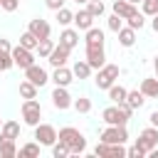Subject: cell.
<instances>
[{"label": "cell", "instance_id": "1", "mask_svg": "<svg viewBox=\"0 0 158 158\" xmlns=\"http://www.w3.org/2000/svg\"><path fill=\"white\" fill-rule=\"evenodd\" d=\"M57 141L67 143L72 156H81V153L86 151V138H84V133H81L79 128H74V126L59 128V131H57Z\"/></svg>", "mask_w": 158, "mask_h": 158}, {"label": "cell", "instance_id": "2", "mask_svg": "<svg viewBox=\"0 0 158 158\" xmlns=\"http://www.w3.org/2000/svg\"><path fill=\"white\" fill-rule=\"evenodd\" d=\"M20 114H22V121L35 128L40 123V118H42V106H40L37 99H25L22 106H20Z\"/></svg>", "mask_w": 158, "mask_h": 158}, {"label": "cell", "instance_id": "3", "mask_svg": "<svg viewBox=\"0 0 158 158\" xmlns=\"http://www.w3.org/2000/svg\"><path fill=\"white\" fill-rule=\"evenodd\" d=\"M118 74H121V69H118V64H104L101 69H96V86L99 89H109L111 84H116V79H118Z\"/></svg>", "mask_w": 158, "mask_h": 158}, {"label": "cell", "instance_id": "4", "mask_svg": "<svg viewBox=\"0 0 158 158\" xmlns=\"http://www.w3.org/2000/svg\"><path fill=\"white\" fill-rule=\"evenodd\" d=\"M94 156H99V158H123L126 148H123V143H104V141H99L96 148H94Z\"/></svg>", "mask_w": 158, "mask_h": 158}, {"label": "cell", "instance_id": "5", "mask_svg": "<svg viewBox=\"0 0 158 158\" xmlns=\"http://www.w3.org/2000/svg\"><path fill=\"white\" fill-rule=\"evenodd\" d=\"M99 141H104V143H126L128 131H126V126H106L99 133Z\"/></svg>", "mask_w": 158, "mask_h": 158}, {"label": "cell", "instance_id": "6", "mask_svg": "<svg viewBox=\"0 0 158 158\" xmlns=\"http://www.w3.org/2000/svg\"><path fill=\"white\" fill-rule=\"evenodd\" d=\"M101 121H104L106 126H126V123H128V116L114 104V106H106V109L101 111Z\"/></svg>", "mask_w": 158, "mask_h": 158}, {"label": "cell", "instance_id": "7", "mask_svg": "<svg viewBox=\"0 0 158 158\" xmlns=\"http://www.w3.org/2000/svg\"><path fill=\"white\" fill-rule=\"evenodd\" d=\"M10 54H12L15 67H20V69H27L30 64H35V52H32V49H27V47H22V44L12 47V49H10Z\"/></svg>", "mask_w": 158, "mask_h": 158}, {"label": "cell", "instance_id": "8", "mask_svg": "<svg viewBox=\"0 0 158 158\" xmlns=\"http://www.w3.org/2000/svg\"><path fill=\"white\" fill-rule=\"evenodd\" d=\"M35 138H37V143L40 146H52L54 141H57V128L52 126V123H37L35 126Z\"/></svg>", "mask_w": 158, "mask_h": 158}, {"label": "cell", "instance_id": "9", "mask_svg": "<svg viewBox=\"0 0 158 158\" xmlns=\"http://www.w3.org/2000/svg\"><path fill=\"white\" fill-rule=\"evenodd\" d=\"M25 79H27V81H32V84L40 89V86H44V84L49 81V74H47V69H44V67H40V64L35 62V64H30V67L25 69Z\"/></svg>", "mask_w": 158, "mask_h": 158}, {"label": "cell", "instance_id": "10", "mask_svg": "<svg viewBox=\"0 0 158 158\" xmlns=\"http://www.w3.org/2000/svg\"><path fill=\"white\" fill-rule=\"evenodd\" d=\"M136 143L148 153V151H153L156 146H158V128L156 126H148V128H143L141 133H138V138H136Z\"/></svg>", "mask_w": 158, "mask_h": 158}, {"label": "cell", "instance_id": "11", "mask_svg": "<svg viewBox=\"0 0 158 158\" xmlns=\"http://www.w3.org/2000/svg\"><path fill=\"white\" fill-rule=\"evenodd\" d=\"M52 106L54 109H59V111H67L69 106H72V96H69V91H67V86H54V91H52Z\"/></svg>", "mask_w": 158, "mask_h": 158}, {"label": "cell", "instance_id": "12", "mask_svg": "<svg viewBox=\"0 0 158 158\" xmlns=\"http://www.w3.org/2000/svg\"><path fill=\"white\" fill-rule=\"evenodd\" d=\"M86 64L91 67V69H101L104 64H106V52H104V47H86Z\"/></svg>", "mask_w": 158, "mask_h": 158}, {"label": "cell", "instance_id": "13", "mask_svg": "<svg viewBox=\"0 0 158 158\" xmlns=\"http://www.w3.org/2000/svg\"><path fill=\"white\" fill-rule=\"evenodd\" d=\"M37 40H47L49 37V32H52V27H49V22L47 20H42V17H35V20H30V27H27Z\"/></svg>", "mask_w": 158, "mask_h": 158}, {"label": "cell", "instance_id": "14", "mask_svg": "<svg viewBox=\"0 0 158 158\" xmlns=\"http://www.w3.org/2000/svg\"><path fill=\"white\" fill-rule=\"evenodd\" d=\"M69 52H72V49H67V47H62V44H54V49L49 52L47 62H49L52 67H64L67 59H69Z\"/></svg>", "mask_w": 158, "mask_h": 158}, {"label": "cell", "instance_id": "15", "mask_svg": "<svg viewBox=\"0 0 158 158\" xmlns=\"http://www.w3.org/2000/svg\"><path fill=\"white\" fill-rule=\"evenodd\" d=\"M52 81H54V86H69V84L74 81V74H72V69H69L67 64H64V67H54Z\"/></svg>", "mask_w": 158, "mask_h": 158}, {"label": "cell", "instance_id": "16", "mask_svg": "<svg viewBox=\"0 0 158 158\" xmlns=\"http://www.w3.org/2000/svg\"><path fill=\"white\" fill-rule=\"evenodd\" d=\"M59 44L67 47V49H74L79 44V30H72V27H64L59 32Z\"/></svg>", "mask_w": 158, "mask_h": 158}, {"label": "cell", "instance_id": "17", "mask_svg": "<svg viewBox=\"0 0 158 158\" xmlns=\"http://www.w3.org/2000/svg\"><path fill=\"white\" fill-rule=\"evenodd\" d=\"M84 40H86V47H104V42H106L104 40V30H99L94 25L86 30V37Z\"/></svg>", "mask_w": 158, "mask_h": 158}, {"label": "cell", "instance_id": "18", "mask_svg": "<svg viewBox=\"0 0 158 158\" xmlns=\"http://www.w3.org/2000/svg\"><path fill=\"white\" fill-rule=\"evenodd\" d=\"M141 91L146 99H158V77H146L141 81Z\"/></svg>", "mask_w": 158, "mask_h": 158}, {"label": "cell", "instance_id": "19", "mask_svg": "<svg viewBox=\"0 0 158 158\" xmlns=\"http://www.w3.org/2000/svg\"><path fill=\"white\" fill-rule=\"evenodd\" d=\"M74 25H77V30H89L91 25H94V15L89 12V10H79L77 15H74Z\"/></svg>", "mask_w": 158, "mask_h": 158}, {"label": "cell", "instance_id": "20", "mask_svg": "<svg viewBox=\"0 0 158 158\" xmlns=\"http://www.w3.org/2000/svg\"><path fill=\"white\" fill-rule=\"evenodd\" d=\"M111 10H114V15H118V17H123V20H126V17L136 10V5H131L128 0H114Z\"/></svg>", "mask_w": 158, "mask_h": 158}, {"label": "cell", "instance_id": "21", "mask_svg": "<svg viewBox=\"0 0 158 158\" xmlns=\"http://www.w3.org/2000/svg\"><path fill=\"white\" fill-rule=\"evenodd\" d=\"M116 35H118V44H121V47H133V42H136V30H131V27L126 25V27H121Z\"/></svg>", "mask_w": 158, "mask_h": 158}, {"label": "cell", "instance_id": "22", "mask_svg": "<svg viewBox=\"0 0 158 158\" xmlns=\"http://www.w3.org/2000/svg\"><path fill=\"white\" fill-rule=\"evenodd\" d=\"M0 136H5V138H20V123L17 121H2V126H0Z\"/></svg>", "mask_w": 158, "mask_h": 158}, {"label": "cell", "instance_id": "23", "mask_svg": "<svg viewBox=\"0 0 158 158\" xmlns=\"http://www.w3.org/2000/svg\"><path fill=\"white\" fill-rule=\"evenodd\" d=\"M0 156H2V158H15V156H17V146H15L12 138L0 136Z\"/></svg>", "mask_w": 158, "mask_h": 158}, {"label": "cell", "instance_id": "24", "mask_svg": "<svg viewBox=\"0 0 158 158\" xmlns=\"http://www.w3.org/2000/svg\"><path fill=\"white\" fill-rule=\"evenodd\" d=\"M106 91H109V99H111L114 104H123V101H126V94H128V89H123L121 84H111Z\"/></svg>", "mask_w": 158, "mask_h": 158}, {"label": "cell", "instance_id": "25", "mask_svg": "<svg viewBox=\"0 0 158 158\" xmlns=\"http://www.w3.org/2000/svg\"><path fill=\"white\" fill-rule=\"evenodd\" d=\"M126 104H128L133 111H136V109H141V106L146 104V96H143V91H141V89H133V91H128V94H126Z\"/></svg>", "mask_w": 158, "mask_h": 158}, {"label": "cell", "instance_id": "26", "mask_svg": "<svg viewBox=\"0 0 158 158\" xmlns=\"http://www.w3.org/2000/svg\"><path fill=\"white\" fill-rule=\"evenodd\" d=\"M72 74H74L77 79H89L91 67L86 64V59H77V62H74V67H72Z\"/></svg>", "mask_w": 158, "mask_h": 158}, {"label": "cell", "instance_id": "27", "mask_svg": "<svg viewBox=\"0 0 158 158\" xmlns=\"http://www.w3.org/2000/svg\"><path fill=\"white\" fill-rule=\"evenodd\" d=\"M126 25H128L131 30H141V27L146 25V15H143L141 10H133V12L126 17Z\"/></svg>", "mask_w": 158, "mask_h": 158}, {"label": "cell", "instance_id": "28", "mask_svg": "<svg viewBox=\"0 0 158 158\" xmlns=\"http://www.w3.org/2000/svg\"><path fill=\"white\" fill-rule=\"evenodd\" d=\"M20 96L22 99H37V86L32 84V81H20Z\"/></svg>", "mask_w": 158, "mask_h": 158}, {"label": "cell", "instance_id": "29", "mask_svg": "<svg viewBox=\"0 0 158 158\" xmlns=\"http://www.w3.org/2000/svg\"><path fill=\"white\" fill-rule=\"evenodd\" d=\"M57 22H59L62 27H69V25L74 22V12L67 10V7H59V10H57Z\"/></svg>", "mask_w": 158, "mask_h": 158}, {"label": "cell", "instance_id": "30", "mask_svg": "<svg viewBox=\"0 0 158 158\" xmlns=\"http://www.w3.org/2000/svg\"><path fill=\"white\" fill-rule=\"evenodd\" d=\"M72 106H74V111H77V114H89V111H91V99L79 96V99H74V101H72Z\"/></svg>", "mask_w": 158, "mask_h": 158}, {"label": "cell", "instance_id": "31", "mask_svg": "<svg viewBox=\"0 0 158 158\" xmlns=\"http://www.w3.org/2000/svg\"><path fill=\"white\" fill-rule=\"evenodd\" d=\"M37 42H40V40H37V37H35V35H32L30 30L20 35V44H22V47H27V49H32V52L37 49Z\"/></svg>", "mask_w": 158, "mask_h": 158}, {"label": "cell", "instance_id": "32", "mask_svg": "<svg viewBox=\"0 0 158 158\" xmlns=\"http://www.w3.org/2000/svg\"><path fill=\"white\" fill-rule=\"evenodd\" d=\"M17 153H20V156H27V158H35V156H40V143H37V141L25 143V146H22Z\"/></svg>", "mask_w": 158, "mask_h": 158}, {"label": "cell", "instance_id": "33", "mask_svg": "<svg viewBox=\"0 0 158 158\" xmlns=\"http://www.w3.org/2000/svg\"><path fill=\"white\" fill-rule=\"evenodd\" d=\"M52 156H54V158H67V156H72V153H69V146H67V143L54 141V143H52Z\"/></svg>", "mask_w": 158, "mask_h": 158}, {"label": "cell", "instance_id": "34", "mask_svg": "<svg viewBox=\"0 0 158 158\" xmlns=\"http://www.w3.org/2000/svg\"><path fill=\"white\" fill-rule=\"evenodd\" d=\"M52 49H54V42H52L49 37H47V40H40V42H37V52H40V57H44V59H47Z\"/></svg>", "mask_w": 158, "mask_h": 158}, {"label": "cell", "instance_id": "35", "mask_svg": "<svg viewBox=\"0 0 158 158\" xmlns=\"http://www.w3.org/2000/svg\"><path fill=\"white\" fill-rule=\"evenodd\" d=\"M86 10H89V12L94 15V20H96V17H101V15H104V10H106V7H104V2H101V0H89V2H86Z\"/></svg>", "mask_w": 158, "mask_h": 158}, {"label": "cell", "instance_id": "36", "mask_svg": "<svg viewBox=\"0 0 158 158\" xmlns=\"http://www.w3.org/2000/svg\"><path fill=\"white\" fill-rule=\"evenodd\" d=\"M141 12L148 15V17H153L158 12V0H141Z\"/></svg>", "mask_w": 158, "mask_h": 158}, {"label": "cell", "instance_id": "37", "mask_svg": "<svg viewBox=\"0 0 158 158\" xmlns=\"http://www.w3.org/2000/svg\"><path fill=\"white\" fill-rule=\"evenodd\" d=\"M12 67H15L12 54H10V52H0V72H7V69H12Z\"/></svg>", "mask_w": 158, "mask_h": 158}, {"label": "cell", "instance_id": "38", "mask_svg": "<svg viewBox=\"0 0 158 158\" xmlns=\"http://www.w3.org/2000/svg\"><path fill=\"white\" fill-rule=\"evenodd\" d=\"M121 27H123V17H118V15L111 12V17H109V30H111V32H118Z\"/></svg>", "mask_w": 158, "mask_h": 158}, {"label": "cell", "instance_id": "39", "mask_svg": "<svg viewBox=\"0 0 158 158\" xmlns=\"http://www.w3.org/2000/svg\"><path fill=\"white\" fill-rule=\"evenodd\" d=\"M126 156H131V158H143V156H148V153H146V151H143L138 143H133V146L126 151Z\"/></svg>", "mask_w": 158, "mask_h": 158}, {"label": "cell", "instance_id": "40", "mask_svg": "<svg viewBox=\"0 0 158 158\" xmlns=\"http://www.w3.org/2000/svg\"><path fill=\"white\" fill-rule=\"evenodd\" d=\"M0 7H2L5 12H15V10L20 7V0H0Z\"/></svg>", "mask_w": 158, "mask_h": 158}, {"label": "cell", "instance_id": "41", "mask_svg": "<svg viewBox=\"0 0 158 158\" xmlns=\"http://www.w3.org/2000/svg\"><path fill=\"white\" fill-rule=\"evenodd\" d=\"M44 5H47L49 10H54V12H57L59 7H64V0H44Z\"/></svg>", "mask_w": 158, "mask_h": 158}, {"label": "cell", "instance_id": "42", "mask_svg": "<svg viewBox=\"0 0 158 158\" xmlns=\"http://www.w3.org/2000/svg\"><path fill=\"white\" fill-rule=\"evenodd\" d=\"M12 49V44H10V40H5V37H0V52H10Z\"/></svg>", "mask_w": 158, "mask_h": 158}, {"label": "cell", "instance_id": "43", "mask_svg": "<svg viewBox=\"0 0 158 158\" xmlns=\"http://www.w3.org/2000/svg\"><path fill=\"white\" fill-rule=\"evenodd\" d=\"M148 121H151V126H156V128H158V109H156V111H151Z\"/></svg>", "mask_w": 158, "mask_h": 158}, {"label": "cell", "instance_id": "44", "mask_svg": "<svg viewBox=\"0 0 158 158\" xmlns=\"http://www.w3.org/2000/svg\"><path fill=\"white\" fill-rule=\"evenodd\" d=\"M151 27H153V32H158V12L151 17Z\"/></svg>", "mask_w": 158, "mask_h": 158}, {"label": "cell", "instance_id": "45", "mask_svg": "<svg viewBox=\"0 0 158 158\" xmlns=\"http://www.w3.org/2000/svg\"><path fill=\"white\" fill-rule=\"evenodd\" d=\"M153 67H156V77H158V54L153 57Z\"/></svg>", "mask_w": 158, "mask_h": 158}, {"label": "cell", "instance_id": "46", "mask_svg": "<svg viewBox=\"0 0 158 158\" xmlns=\"http://www.w3.org/2000/svg\"><path fill=\"white\" fill-rule=\"evenodd\" d=\"M128 2H131V5H138V2H141V0H128Z\"/></svg>", "mask_w": 158, "mask_h": 158}, {"label": "cell", "instance_id": "47", "mask_svg": "<svg viewBox=\"0 0 158 158\" xmlns=\"http://www.w3.org/2000/svg\"><path fill=\"white\" fill-rule=\"evenodd\" d=\"M74 2H89V0H74Z\"/></svg>", "mask_w": 158, "mask_h": 158}, {"label": "cell", "instance_id": "48", "mask_svg": "<svg viewBox=\"0 0 158 158\" xmlns=\"http://www.w3.org/2000/svg\"><path fill=\"white\" fill-rule=\"evenodd\" d=\"M0 126H2V118H0Z\"/></svg>", "mask_w": 158, "mask_h": 158}]
</instances>
